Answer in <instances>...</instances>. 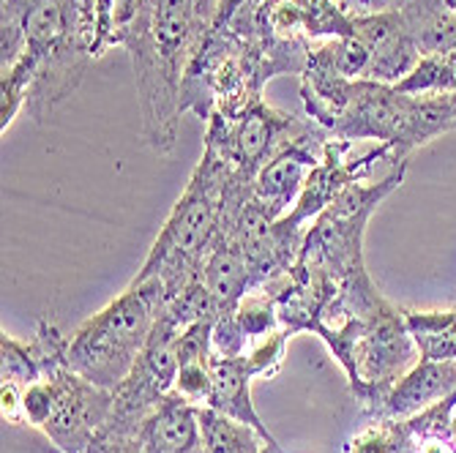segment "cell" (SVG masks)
Wrapping results in <instances>:
<instances>
[{
    "label": "cell",
    "mask_w": 456,
    "mask_h": 453,
    "mask_svg": "<svg viewBox=\"0 0 456 453\" xmlns=\"http://www.w3.org/2000/svg\"><path fill=\"white\" fill-rule=\"evenodd\" d=\"M140 442L142 453H202L200 409L178 393L164 396L142 421Z\"/></svg>",
    "instance_id": "cell-13"
},
{
    "label": "cell",
    "mask_w": 456,
    "mask_h": 453,
    "mask_svg": "<svg viewBox=\"0 0 456 453\" xmlns=\"http://www.w3.org/2000/svg\"><path fill=\"white\" fill-rule=\"evenodd\" d=\"M456 393V360H424L404 372L383 399L386 416L404 418L424 413Z\"/></svg>",
    "instance_id": "cell-12"
},
{
    "label": "cell",
    "mask_w": 456,
    "mask_h": 453,
    "mask_svg": "<svg viewBox=\"0 0 456 453\" xmlns=\"http://www.w3.org/2000/svg\"><path fill=\"white\" fill-rule=\"evenodd\" d=\"M328 61L334 66V71L345 79H363L366 66H369V50L363 41L353 33V36H342V38H328L322 41Z\"/></svg>",
    "instance_id": "cell-22"
},
{
    "label": "cell",
    "mask_w": 456,
    "mask_h": 453,
    "mask_svg": "<svg viewBox=\"0 0 456 453\" xmlns=\"http://www.w3.org/2000/svg\"><path fill=\"white\" fill-rule=\"evenodd\" d=\"M440 4H443V9H445V12L456 14V0H440Z\"/></svg>",
    "instance_id": "cell-28"
},
{
    "label": "cell",
    "mask_w": 456,
    "mask_h": 453,
    "mask_svg": "<svg viewBox=\"0 0 456 453\" xmlns=\"http://www.w3.org/2000/svg\"><path fill=\"white\" fill-rule=\"evenodd\" d=\"M142 0H94V20H96V38H94V55L96 61L112 50L123 47Z\"/></svg>",
    "instance_id": "cell-18"
},
{
    "label": "cell",
    "mask_w": 456,
    "mask_h": 453,
    "mask_svg": "<svg viewBox=\"0 0 456 453\" xmlns=\"http://www.w3.org/2000/svg\"><path fill=\"white\" fill-rule=\"evenodd\" d=\"M164 306L167 290L161 279L137 276L112 303L74 331L66 352L71 372L104 391L118 388L132 375Z\"/></svg>",
    "instance_id": "cell-3"
},
{
    "label": "cell",
    "mask_w": 456,
    "mask_h": 453,
    "mask_svg": "<svg viewBox=\"0 0 456 453\" xmlns=\"http://www.w3.org/2000/svg\"><path fill=\"white\" fill-rule=\"evenodd\" d=\"M330 134L317 123H306V129L289 140L265 167L257 173L252 183V199L260 202L271 219H281L293 211L301 189L322 156V145Z\"/></svg>",
    "instance_id": "cell-8"
},
{
    "label": "cell",
    "mask_w": 456,
    "mask_h": 453,
    "mask_svg": "<svg viewBox=\"0 0 456 453\" xmlns=\"http://www.w3.org/2000/svg\"><path fill=\"white\" fill-rule=\"evenodd\" d=\"M255 377V368L243 355H214L211 358V396L208 404L216 413H224L246 426H252L265 442H273L268 429L260 424V416L252 407L248 383Z\"/></svg>",
    "instance_id": "cell-14"
},
{
    "label": "cell",
    "mask_w": 456,
    "mask_h": 453,
    "mask_svg": "<svg viewBox=\"0 0 456 453\" xmlns=\"http://www.w3.org/2000/svg\"><path fill=\"white\" fill-rule=\"evenodd\" d=\"M424 453H448V450H445L443 445H429V448H427Z\"/></svg>",
    "instance_id": "cell-30"
},
{
    "label": "cell",
    "mask_w": 456,
    "mask_h": 453,
    "mask_svg": "<svg viewBox=\"0 0 456 453\" xmlns=\"http://www.w3.org/2000/svg\"><path fill=\"white\" fill-rule=\"evenodd\" d=\"M55 383V409L45 432L53 442H58L66 453H82L94 442V432L110 416L112 401L104 388L88 383L71 372V366H61L50 375Z\"/></svg>",
    "instance_id": "cell-9"
},
{
    "label": "cell",
    "mask_w": 456,
    "mask_h": 453,
    "mask_svg": "<svg viewBox=\"0 0 456 453\" xmlns=\"http://www.w3.org/2000/svg\"><path fill=\"white\" fill-rule=\"evenodd\" d=\"M202 453H260V434L224 413L205 407L200 409Z\"/></svg>",
    "instance_id": "cell-17"
},
{
    "label": "cell",
    "mask_w": 456,
    "mask_h": 453,
    "mask_svg": "<svg viewBox=\"0 0 456 453\" xmlns=\"http://www.w3.org/2000/svg\"><path fill=\"white\" fill-rule=\"evenodd\" d=\"M412 360H416V342L404 325V314H396L380 301L363 317L353 347V388H358L361 396L391 391V385L416 366Z\"/></svg>",
    "instance_id": "cell-6"
},
{
    "label": "cell",
    "mask_w": 456,
    "mask_h": 453,
    "mask_svg": "<svg viewBox=\"0 0 456 453\" xmlns=\"http://www.w3.org/2000/svg\"><path fill=\"white\" fill-rule=\"evenodd\" d=\"M0 352H4V380L6 383H17V385L28 388L41 380V372H45V368H41V355L33 347H25L4 334Z\"/></svg>",
    "instance_id": "cell-21"
},
{
    "label": "cell",
    "mask_w": 456,
    "mask_h": 453,
    "mask_svg": "<svg viewBox=\"0 0 456 453\" xmlns=\"http://www.w3.org/2000/svg\"><path fill=\"white\" fill-rule=\"evenodd\" d=\"M33 82V66L28 58H20L12 69L0 71V132L6 134L12 123L28 104V91Z\"/></svg>",
    "instance_id": "cell-20"
},
{
    "label": "cell",
    "mask_w": 456,
    "mask_h": 453,
    "mask_svg": "<svg viewBox=\"0 0 456 453\" xmlns=\"http://www.w3.org/2000/svg\"><path fill=\"white\" fill-rule=\"evenodd\" d=\"M211 355H202V358H181L178 363V377H175V393L191 404L205 401L208 404L211 396Z\"/></svg>",
    "instance_id": "cell-23"
},
{
    "label": "cell",
    "mask_w": 456,
    "mask_h": 453,
    "mask_svg": "<svg viewBox=\"0 0 456 453\" xmlns=\"http://www.w3.org/2000/svg\"><path fill=\"white\" fill-rule=\"evenodd\" d=\"M200 281L205 284V290H208L216 306V320L232 314L243 295L252 290V276H248V265L243 260L238 240L232 238V230L214 246V252L202 265Z\"/></svg>",
    "instance_id": "cell-15"
},
{
    "label": "cell",
    "mask_w": 456,
    "mask_h": 453,
    "mask_svg": "<svg viewBox=\"0 0 456 453\" xmlns=\"http://www.w3.org/2000/svg\"><path fill=\"white\" fill-rule=\"evenodd\" d=\"M219 0H142L140 14L123 41L137 82L142 140L170 156L178 142L183 115V77L211 36Z\"/></svg>",
    "instance_id": "cell-1"
},
{
    "label": "cell",
    "mask_w": 456,
    "mask_h": 453,
    "mask_svg": "<svg viewBox=\"0 0 456 453\" xmlns=\"http://www.w3.org/2000/svg\"><path fill=\"white\" fill-rule=\"evenodd\" d=\"M404 325L424 360H456V309L404 311Z\"/></svg>",
    "instance_id": "cell-16"
},
{
    "label": "cell",
    "mask_w": 456,
    "mask_h": 453,
    "mask_svg": "<svg viewBox=\"0 0 456 453\" xmlns=\"http://www.w3.org/2000/svg\"><path fill=\"white\" fill-rule=\"evenodd\" d=\"M248 197H252V181L240 178L211 150H202L200 164L173 205L137 276L161 279L167 301H173L202 273L205 260L235 227Z\"/></svg>",
    "instance_id": "cell-2"
},
{
    "label": "cell",
    "mask_w": 456,
    "mask_h": 453,
    "mask_svg": "<svg viewBox=\"0 0 456 453\" xmlns=\"http://www.w3.org/2000/svg\"><path fill=\"white\" fill-rule=\"evenodd\" d=\"M380 158L391 161V145H378L375 150L355 156V142L328 137L322 145V156L314 164V170L309 173V178L301 189V197L293 205V211L281 216L279 222L287 230L306 235V230H309L306 224L314 222L347 186L361 183L371 173V167H375V161H380Z\"/></svg>",
    "instance_id": "cell-7"
},
{
    "label": "cell",
    "mask_w": 456,
    "mask_h": 453,
    "mask_svg": "<svg viewBox=\"0 0 456 453\" xmlns=\"http://www.w3.org/2000/svg\"><path fill=\"white\" fill-rule=\"evenodd\" d=\"M404 173H407V161H396L394 170L383 181L347 186L312 222V227L304 235L298 257L334 273L342 284L366 279V268H363L366 224L371 214L378 211V205L402 186Z\"/></svg>",
    "instance_id": "cell-4"
},
{
    "label": "cell",
    "mask_w": 456,
    "mask_h": 453,
    "mask_svg": "<svg viewBox=\"0 0 456 453\" xmlns=\"http://www.w3.org/2000/svg\"><path fill=\"white\" fill-rule=\"evenodd\" d=\"M306 123L309 120L293 112H281L260 101L240 115H211L205 120V150H211L240 178L255 183L257 173L289 140L306 129Z\"/></svg>",
    "instance_id": "cell-5"
},
{
    "label": "cell",
    "mask_w": 456,
    "mask_h": 453,
    "mask_svg": "<svg viewBox=\"0 0 456 453\" xmlns=\"http://www.w3.org/2000/svg\"><path fill=\"white\" fill-rule=\"evenodd\" d=\"M451 429H453V434H456V418L451 421Z\"/></svg>",
    "instance_id": "cell-31"
},
{
    "label": "cell",
    "mask_w": 456,
    "mask_h": 453,
    "mask_svg": "<svg viewBox=\"0 0 456 453\" xmlns=\"http://www.w3.org/2000/svg\"><path fill=\"white\" fill-rule=\"evenodd\" d=\"M301 12L304 36L312 41H328V38H342L353 36L355 22L347 12H342L334 0H296Z\"/></svg>",
    "instance_id": "cell-19"
},
{
    "label": "cell",
    "mask_w": 456,
    "mask_h": 453,
    "mask_svg": "<svg viewBox=\"0 0 456 453\" xmlns=\"http://www.w3.org/2000/svg\"><path fill=\"white\" fill-rule=\"evenodd\" d=\"M334 4H337L342 12H347L350 17H361V14H369V12H371L369 0H334Z\"/></svg>",
    "instance_id": "cell-27"
},
{
    "label": "cell",
    "mask_w": 456,
    "mask_h": 453,
    "mask_svg": "<svg viewBox=\"0 0 456 453\" xmlns=\"http://www.w3.org/2000/svg\"><path fill=\"white\" fill-rule=\"evenodd\" d=\"M407 123V96L394 85L371 79H355L350 104L330 137L361 142L378 140L380 145H391V161L396 164V148L404 134Z\"/></svg>",
    "instance_id": "cell-10"
},
{
    "label": "cell",
    "mask_w": 456,
    "mask_h": 453,
    "mask_svg": "<svg viewBox=\"0 0 456 453\" xmlns=\"http://www.w3.org/2000/svg\"><path fill=\"white\" fill-rule=\"evenodd\" d=\"M396 448H399V432L388 424L371 426L353 440V453H396Z\"/></svg>",
    "instance_id": "cell-25"
},
{
    "label": "cell",
    "mask_w": 456,
    "mask_h": 453,
    "mask_svg": "<svg viewBox=\"0 0 456 453\" xmlns=\"http://www.w3.org/2000/svg\"><path fill=\"white\" fill-rule=\"evenodd\" d=\"M55 383L53 380H38L33 385L25 388L22 393V409H25V421L45 429L47 421L53 418V409H55Z\"/></svg>",
    "instance_id": "cell-24"
},
{
    "label": "cell",
    "mask_w": 456,
    "mask_h": 453,
    "mask_svg": "<svg viewBox=\"0 0 456 453\" xmlns=\"http://www.w3.org/2000/svg\"><path fill=\"white\" fill-rule=\"evenodd\" d=\"M260 453H281V450L276 448V442H265V445L260 448Z\"/></svg>",
    "instance_id": "cell-29"
},
{
    "label": "cell",
    "mask_w": 456,
    "mask_h": 453,
    "mask_svg": "<svg viewBox=\"0 0 456 453\" xmlns=\"http://www.w3.org/2000/svg\"><path fill=\"white\" fill-rule=\"evenodd\" d=\"M22 393L25 388L17 383H6L0 385V413H4L6 424H22L25 421V409H22Z\"/></svg>",
    "instance_id": "cell-26"
},
{
    "label": "cell",
    "mask_w": 456,
    "mask_h": 453,
    "mask_svg": "<svg viewBox=\"0 0 456 453\" xmlns=\"http://www.w3.org/2000/svg\"><path fill=\"white\" fill-rule=\"evenodd\" d=\"M355 36L369 50V66L363 79L383 82V85H396L402 82L412 66L421 61V50L416 38L407 30L402 12H371L353 17Z\"/></svg>",
    "instance_id": "cell-11"
}]
</instances>
